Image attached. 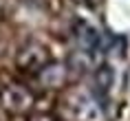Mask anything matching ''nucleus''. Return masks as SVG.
<instances>
[{"instance_id": "nucleus-1", "label": "nucleus", "mask_w": 130, "mask_h": 121, "mask_svg": "<svg viewBox=\"0 0 130 121\" xmlns=\"http://www.w3.org/2000/svg\"><path fill=\"white\" fill-rule=\"evenodd\" d=\"M48 64H51V53L40 42H29L27 46L18 53V57H15V66L20 68L22 73L40 75Z\"/></svg>"}, {"instance_id": "nucleus-2", "label": "nucleus", "mask_w": 130, "mask_h": 121, "mask_svg": "<svg viewBox=\"0 0 130 121\" xmlns=\"http://www.w3.org/2000/svg\"><path fill=\"white\" fill-rule=\"evenodd\" d=\"M0 103L13 114H24L33 106V93L22 84H7L0 88Z\"/></svg>"}, {"instance_id": "nucleus-3", "label": "nucleus", "mask_w": 130, "mask_h": 121, "mask_svg": "<svg viewBox=\"0 0 130 121\" xmlns=\"http://www.w3.org/2000/svg\"><path fill=\"white\" fill-rule=\"evenodd\" d=\"M77 42H79V46L86 51V53H93L97 48L102 46V33H99V29H95L93 24L88 22H79L77 24Z\"/></svg>"}, {"instance_id": "nucleus-4", "label": "nucleus", "mask_w": 130, "mask_h": 121, "mask_svg": "<svg viewBox=\"0 0 130 121\" xmlns=\"http://www.w3.org/2000/svg\"><path fill=\"white\" fill-rule=\"evenodd\" d=\"M38 77H40V81L46 88H62V86H64V81H66V68L62 66V64L51 62Z\"/></svg>"}, {"instance_id": "nucleus-5", "label": "nucleus", "mask_w": 130, "mask_h": 121, "mask_svg": "<svg viewBox=\"0 0 130 121\" xmlns=\"http://www.w3.org/2000/svg\"><path fill=\"white\" fill-rule=\"evenodd\" d=\"M112 79H115V75L110 71V66H99L95 73V86L99 90V95H108L110 86H112Z\"/></svg>"}, {"instance_id": "nucleus-6", "label": "nucleus", "mask_w": 130, "mask_h": 121, "mask_svg": "<svg viewBox=\"0 0 130 121\" xmlns=\"http://www.w3.org/2000/svg\"><path fill=\"white\" fill-rule=\"evenodd\" d=\"M29 121H57V119H55L53 114H46V112H38V114H33V117H31Z\"/></svg>"}]
</instances>
